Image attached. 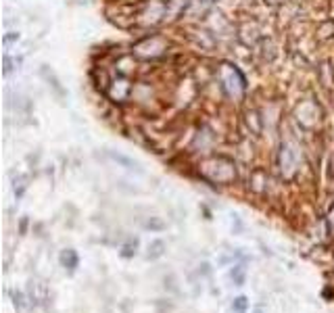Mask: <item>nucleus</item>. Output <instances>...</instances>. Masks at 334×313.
Masks as SVG:
<instances>
[{
	"label": "nucleus",
	"instance_id": "6e6552de",
	"mask_svg": "<svg viewBox=\"0 0 334 313\" xmlns=\"http://www.w3.org/2000/svg\"><path fill=\"white\" fill-rule=\"evenodd\" d=\"M165 253V242L163 240H155L149 245V253H146V259H159Z\"/></svg>",
	"mask_w": 334,
	"mask_h": 313
},
{
	"label": "nucleus",
	"instance_id": "20e7f679",
	"mask_svg": "<svg viewBox=\"0 0 334 313\" xmlns=\"http://www.w3.org/2000/svg\"><path fill=\"white\" fill-rule=\"evenodd\" d=\"M165 11H167L165 0H146L140 11V17H142L140 21L142 23H159L165 15Z\"/></svg>",
	"mask_w": 334,
	"mask_h": 313
},
{
	"label": "nucleus",
	"instance_id": "9d476101",
	"mask_svg": "<svg viewBox=\"0 0 334 313\" xmlns=\"http://www.w3.org/2000/svg\"><path fill=\"white\" fill-rule=\"evenodd\" d=\"M136 248H138V240H136V238L128 240V242H125V245L121 247V257H125V259L134 257V255H136Z\"/></svg>",
	"mask_w": 334,
	"mask_h": 313
},
{
	"label": "nucleus",
	"instance_id": "dca6fc26",
	"mask_svg": "<svg viewBox=\"0 0 334 313\" xmlns=\"http://www.w3.org/2000/svg\"><path fill=\"white\" fill-rule=\"evenodd\" d=\"M263 311H266L263 307H257V309H255V313H263Z\"/></svg>",
	"mask_w": 334,
	"mask_h": 313
},
{
	"label": "nucleus",
	"instance_id": "423d86ee",
	"mask_svg": "<svg viewBox=\"0 0 334 313\" xmlns=\"http://www.w3.org/2000/svg\"><path fill=\"white\" fill-rule=\"evenodd\" d=\"M61 265L65 267L67 271H75L78 269V265H80V257H78V253H75L73 248H65L61 253Z\"/></svg>",
	"mask_w": 334,
	"mask_h": 313
},
{
	"label": "nucleus",
	"instance_id": "ddd939ff",
	"mask_svg": "<svg viewBox=\"0 0 334 313\" xmlns=\"http://www.w3.org/2000/svg\"><path fill=\"white\" fill-rule=\"evenodd\" d=\"M13 298H15V307H17V309H23V307H25L23 295H21V292H13Z\"/></svg>",
	"mask_w": 334,
	"mask_h": 313
},
{
	"label": "nucleus",
	"instance_id": "1a4fd4ad",
	"mask_svg": "<svg viewBox=\"0 0 334 313\" xmlns=\"http://www.w3.org/2000/svg\"><path fill=\"white\" fill-rule=\"evenodd\" d=\"M245 276H247V267L245 265H234L230 269V278L234 280L236 286H242L245 284Z\"/></svg>",
	"mask_w": 334,
	"mask_h": 313
},
{
	"label": "nucleus",
	"instance_id": "4468645a",
	"mask_svg": "<svg viewBox=\"0 0 334 313\" xmlns=\"http://www.w3.org/2000/svg\"><path fill=\"white\" fill-rule=\"evenodd\" d=\"M328 219H330V224H332V228H334V203H332L330 211H328Z\"/></svg>",
	"mask_w": 334,
	"mask_h": 313
},
{
	"label": "nucleus",
	"instance_id": "9b49d317",
	"mask_svg": "<svg viewBox=\"0 0 334 313\" xmlns=\"http://www.w3.org/2000/svg\"><path fill=\"white\" fill-rule=\"evenodd\" d=\"M247 307H249V298L247 297H236L234 298V303H232L234 313H247Z\"/></svg>",
	"mask_w": 334,
	"mask_h": 313
},
{
	"label": "nucleus",
	"instance_id": "0eeeda50",
	"mask_svg": "<svg viewBox=\"0 0 334 313\" xmlns=\"http://www.w3.org/2000/svg\"><path fill=\"white\" fill-rule=\"evenodd\" d=\"M30 295H32V298H33V301H36V303H42V301H44V298H46V286H44V284H42V282H30Z\"/></svg>",
	"mask_w": 334,
	"mask_h": 313
},
{
	"label": "nucleus",
	"instance_id": "f257e3e1",
	"mask_svg": "<svg viewBox=\"0 0 334 313\" xmlns=\"http://www.w3.org/2000/svg\"><path fill=\"white\" fill-rule=\"evenodd\" d=\"M200 176L213 184H232L236 180V165L228 157H209L200 163Z\"/></svg>",
	"mask_w": 334,
	"mask_h": 313
},
{
	"label": "nucleus",
	"instance_id": "2eb2a0df",
	"mask_svg": "<svg viewBox=\"0 0 334 313\" xmlns=\"http://www.w3.org/2000/svg\"><path fill=\"white\" fill-rule=\"evenodd\" d=\"M266 2H269V4H278V2H282V0H266Z\"/></svg>",
	"mask_w": 334,
	"mask_h": 313
},
{
	"label": "nucleus",
	"instance_id": "7ed1b4c3",
	"mask_svg": "<svg viewBox=\"0 0 334 313\" xmlns=\"http://www.w3.org/2000/svg\"><path fill=\"white\" fill-rule=\"evenodd\" d=\"M301 165V150L295 142H284L280 148V157H278V167L284 180H292L299 171Z\"/></svg>",
	"mask_w": 334,
	"mask_h": 313
},
{
	"label": "nucleus",
	"instance_id": "f03ea898",
	"mask_svg": "<svg viewBox=\"0 0 334 313\" xmlns=\"http://www.w3.org/2000/svg\"><path fill=\"white\" fill-rule=\"evenodd\" d=\"M219 83H221V90L228 99H240L245 94V78L242 73L238 71L236 67H232L230 63H224L219 67Z\"/></svg>",
	"mask_w": 334,
	"mask_h": 313
},
{
	"label": "nucleus",
	"instance_id": "39448f33",
	"mask_svg": "<svg viewBox=\"0 0 334 313\" xmlns=\"http://www.w3.org/2000/svg\"><path fill=\"white\" fill-rule=\"evenodd\" d=\"M165 50V42L159 38V36H152V38H144L140 44H136V54H140L144 59H150V57H159Z\"/></svg>",
	"mask_w": 334,
	"mask_h": 313
},
{
	"label": "nucleus",
	"instance_id": "f8f14e48",
	"mask_svg": "<svg viewBox=\"0 0 334 313\" xmlns=\"http://www.w3.org/2000/svg\"><path fill=\"white\" fill-rule=\"evenodd\" d=\"M109 157L113 159V161H117V163H121L123 167H128V169H134L136 167V163L132 161V159H128V157H123V155H115V152H109Z\"/></svg>",
	"mask_w": 334,
	"mask_h": 313
}]
</instances>
